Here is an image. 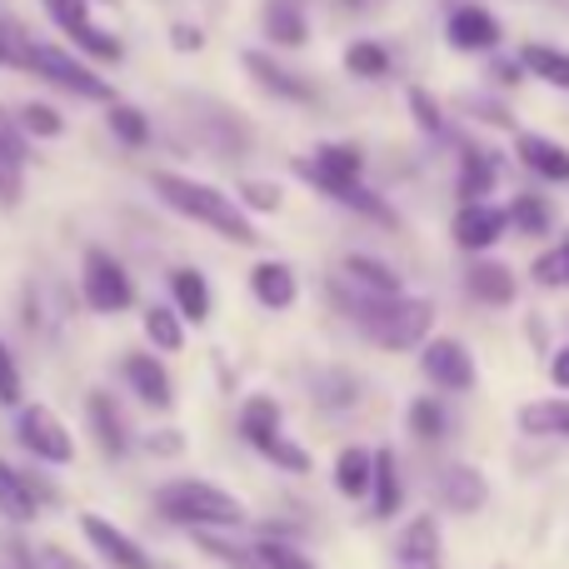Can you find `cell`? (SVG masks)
<instances>
[{
	"mask_svg": "<svg viewBox=\"0 0 569 569\" xmlns=\"http://www.w3.org/2000/svg\"><path fill=\"white\" fill-rule=\"evenodd\" d=\"M295 176H300L305 186H315L320 196H330V200H340V206H350V200L365 190V150H360V146H345V140H335V146H320L315 156H300V160H295Z\"/></svg>",
	"mask_w": 569,
	"mask_h": 569,
	"instance_id": "5b68a950",
	"label": "cell"
},
{
	"mask_svg": "<svg viewBox=\"0 0 569 569\" xmlns=\"http://www.w3.org/2000/svg\"><path fill=\"white\" fill-rule=\"evenodd\" d=\"M80 295H86V305L96 315H120L136 305V280L126 276V266H120L110 250L90 246L86 250V270H80Z\"/></svg>",
	"mask_w": 569,
	"mask_h": 569,
	"instance_id": "52a82bcc",
	"label": "cell"
},
{
	"mask_svg": "<svg viewBox=\"0 0 569 569\" xmlns=\"http://www.w3.org/2000/svg\"><path fill=\"white\" fill-rule=\"evenodd\" d=\"M395 565L400 569H440V520L435 515H415L395 540Z\"/></svg>",
	"mask_w": 569,
	"mask_h": 569,
	"instance_id": "2e32d148",
	"label": "cell"
},
{
	"mask_svg": "<svg viewBox=\"0 0 569 569\" xmlns=\"http://www.w3.org/2000/svg\"><path fill=\"white\" fill-rule=\"evenodd\" d=\"M30 76L50 80L56 90H66V96H76V100L116 106V90H110V80H100L96 70L86 66V60H76L70 50H60V46H46V40H36V50H30Z\"/></svg>",
	"mask_w": 569,
	"mask_h": 569,
	"instance_id": "8992f818",
	"label": "cell"
},
{
	"mask_svg": "<svg viewBox=\"0 0 569 569\" xmlns=\"http://www.w3.org/2000/svg\"><path fill=\"white\" fill-rule=\"evenodd\" d=\"M30 50L36 36L16 16H0V70H30Z\"/></svg>",
	"mask_w": 569,
	"mask_h": 569,
	"instance_id": "4dcf8cb0",
	"label": "cell"
},
{
	"mask_svg": "<svg viewBox=\"0 0 569 569\" xmlns=\"http://www.w3.org/2000/svg\"><path fill=\"white\" fill-rule=\"evenodd\" d=\"M0 405H20V370L16 355L6 350V340H0Z\"/></svg>",
	"mask_w": 569,
	"mask_h": 569,
	"instance_id": "ee69618b",
	"label": "cell"
},
{
	"mask_svg": "<svg viewBox=\"0 0 569 569\" xmlns=\"http://www.w3.org/2000/svg\"><path fill=\"white\" fill-rule=\"evenodd\" d=\"M340 280H350L355 290H365V295H400V276H395L390 266H380L375 256H345Z\"/></svg>",
	"mask_w": 569,
	"mask_h": 569,
	"instance_id": "4316f807",
	"label": "cell"
},
{
	"mask_svg": "<svg viewBox=\"0 0 569 569\" xmlns=\"http://www.w3.org/2000/svg\"><path fill=\"white\" fill-rule=\"evenodd\" d=\"M350 400H360V385H355L350 375H325L320 380V405H335V410H340V405H350Z\"/></svg>",
	"mask_w": 569,
	"mask_h": 569,
	"instance_id": "7bdbcfd3",
	"label": "cell"
},
{
	"mask_svg": "<svg viewBox=\"0 0 569 569\" xmlns=\"http://www.w3.org/2000/svg\"><path fill=\"white\" fill-rule=\"evenodd\" d=\"M20 126H26V136H36V140H56L60 130H66V120H60V110H50V106H40V100H30V106L20 110Z\"/></svg>",
	"mask_w": 569,
	"mask_h": 569,
	"instance_id": "ab89813d",
	"label": "cell"
},
{
	"mask_svg": "<svg viewBox=\"0 0 569 569\" xmlns=\"http://www.w3.org/2000/svg\"><path fill=\"white\" fill-rule=\"evenodd\" d=\"M240 435H246V445H256V450L266 455L276 470H284V475H305V470H310L305 445L284 440V410H280L276 395H250V400L240 405Z\"/></svg>",
	"mask_w": 569,
	"mask_h": 569,
	"instance_id": "277c9868",
	"label": "cell"
},
{
	"mask_svg": "<svg viewBox=\"0 0 569 569\" xmlns=\"http://www.w3.org/2000/svg\"><path fill=\"white\" fill-rule=\"evenodd\" d=\"M495 180H500L495 156H485L480 146H465V156H460V200H485L495 190Z\"/></svg>",
	"mask_w": 569,
	"mask_h": 569,
	"instance_id": "f1b7e54d",
	"label": "cell"
},
{
	"mask_svg": "<svg viewBox=\"0 0 569 569\" xmlns=\"http://www.w3.org/2000/svg\"><path fill=\"white\" fill-rule=\"evenodd\" d=\"M465 290L480 305H510L515 300V276L500 266V260H475L470 276H465Z\"/></svg>",
	"mask_w": 569,
	"mask_h": 569,
	"instance_id": "484cf974",
	"label": "cell"
},
{
	"mask_svg": "<svg viewBox=\"0 0 569 569\" xmlns=\"http://www.w3.org/2000/svg\"><path fill=\"white\" fill-rule=\"evenodd\" d=\"M256 555H260V560H266L270 569H315L300 550H295L290 540H280V535H260V540H256Z\"/></svg>",
	"mask_w": 569,
	"mask_h": 569,
	"instance_id": "74e56055",
	"label": "cell"
},
{
	"mask_svg": "<svg viewBox=\"0 0 569 569\" xmlns=\"http://www.w3.org/2000/svg\"><path fill=\"white\" fill-rule=\"evenodd\" d=\"M0 515H6L10 525H30L40 515L36 485H30L20 470H10L6 460H0Z\"/></svg>",
	"mask_w": 569,
	"mask_h": 569,
	"instance_id": "7402d4cb",
	"label": "cell"
},
{
	"mask_svg": "<svg viewBox=\"0 0 569 569\" xmlns=\"http://www.w3.org/2000/svg\"><path fill=\"white\" fill-rule=\"evenodd\" d=\"M410 435H420V440H445V435H450V415H445V405L430 400V395L410 400Z\"/></svg>",
	"mask_w": 569,
	"mask_h": 569,
	"instance_id": "836d02e7",
	"label": "cell"
},
{
	"mask_svg": "<svg viewBox=\"0 0 569 569\" xmlns=\"http://www.w3.org/2000/svg\"><path fill=\"white\" fill-rule=\"evenodd\" d=\"M170 40H176V50H200L206 46V30L200 26H170Z\"/></svg>",
	"mask_w": 569,
	"mask_h": 569,
	"instance_id": "f6af8a7d",
	"label": "cell"
},
{
	"mask_svg": "<svg viewBox=\"0 0 569 569\" xmlns=\"http://www.w3.org/2000/svg\"><path fill=\"white\" fill-rule=\"evenodd\" d=\"M86 415H90V430H96V440H100V450H106V460H126V455H130V425H126V415H120L116 395L96 390V395L86 400Z\"/></svg>",
	"mask_w": 569,
	"mask_h": 569,
	"instance_id": "e0dca14e",
	"label": "cell"
},
{
	"mask_svg": "<svg viewBox=\"0 0 569 569\" xmlns=\"http://www.w3.org/2000/svg\"><path fill=\"white\" fill-rule=\"evenodd\" d=\"M156 510L170 525H186V530H230V525H246V505L210 480H166L156 490Z\"/></svg>",
	"mask_w": 569,
	"mask_h": 569,
	"instance_id": "3957f363",
	"label": "cell"
},
{
	"mask_svg": "<svg viewBox=\"0 0 569 569\" xmlns=\"http://www.w3.org/2000/svg\"><path fill=\"white\" fill-rule=\"evenodd\" d=\"M390 66L395 60L380 40H350V46H345V70H350L355 80H385Z\"/></svg>",
	"mask_w": 569,
	"mask_h": 569,
	"instance_id": "f546056e",
	"label": "cell"
},
{
	"mask_svg": "<svg viewBox=\"0 0 569 569\" xmlns=\"http://www.w3.org/2000/svg\"><path fill=\"white\" fill-rule=\"evenodd\" d=\"M510 216V226L520 230V236H545L550 230V206H545L540 196H515V206L505 210Z\"/></svg>",
	"mask_w": 569,
	"mask_h": 569,
	"instance_id": "d590c367",
	"label": "cell"
},
{
	"mask_svg": "<svg viewBox=\"0 0 569 569\" xmlns=\"http://www.w3.org/2000/svg\"><path fill=\"white\" fill-rule=\"evenodd\" d=\"M146 450H150V455H176V450H180V435H150Z\"/></svg>",
	"mask_w": 569,
	"mask_h": 569,
	"instance_id": "681fc988",
	"label": "cell"
},
{
	"mask_svg": "<svg viewBox=\"0 0 569 569\" xmlns=\"http://www.w3.org/2000/svg\"><path fill=\"white\" fill-rule=\"evenodd\" d=\"M110 136L120 140V146H130V150H140V146H150V120L140 116L136 106H110Z\"/></svg>",
	"mask_w": 569,
	"mask_h": 569,
	"instance_id": "e575fe53",
	"label": "cell"
},
{
	"mask_svg": "<svg viewBox=\"0 0 569 569\" xmlns=\"http://www.w3.org/2000/svg\"><path fill=\"white\" fill-rule=\"evenodd\" d=\"M46 16L56 20V26L66 30L70 40H76L80 56H90V60H120V56H126L120 36H110V30L96 26V16H90V0H46Z\"/></svg>",
	"mask_w": 569,
	"mask_h": 569,
	"instance_id": "9c48e42d",
	"label": "cell"
},
{
	"mask_svg": "<svg viewBox=\"0 0 569 569\" xmlns=\"http://www.w3.org/2000/svg\"><path fill=\"white\" fill-rule=\"evenodd\" d=\"M26 196V160L0 140V206H16Z\"/></svg>",
	"mask_w": 569,
	"mask_h": 569,
	"instance_id": "8d00e7d4",
	"label": "cell"
},
{
	"mask_svg": "<svg viewBox=\"0 0 569 569\" xmlns=\"http://www.w3.org/2000/svg\"><path fill=\"white\" fill-rule=\"evenodd\" d=\"M420 370H425V380H435L440 390H455V395L475 390V380H480L475 375V355L460 340H425Z\"/></svg>",
	"mask_w": 569,
	"mask_h": 569,
	"instance_id": "30bf717a",
	"label": "cell"
},
{
	"mask_svg": "<svg viewBox=\"0 0 569 569\" xmlns=\"http://www.w3.org/2000/svg\"><path fill=\"white\" fill-rule=\"evenodd\" d=\"M445 40H450L455 50H465V56H480V50L500 46V20H495V10L465 0V6H455L450 20H445Z\"/></svg>",
	"mask_w": 569,
	"mask_h": 569,
	"instance_id": "7c38bea8",
	"label": "cell"
},
{
	"mask_svg": "<svg viewBox=\"0 0 569 569\" xmlns=\"http://www.w3.org/2000/svg\"><path fill=\"white\" fill-rule=\"evenodd\" d=\"M170 295H176V310L186 315L190 325L210 320V280L200 276V270H176V276H170Z\"/></svg>",
	"mask_w": 569,
	"mask_h": 569,
	"instance_id": "83f0119b",
	"label": "cell"
},
{
	"mask_svg": "<svg viewBox=\"0 0 569 569\" xmlns=\"http://www.w3.org/2000/svg\"><path fill=\"white\" fill-rule=\"evenodd\" d=\"M565 250H569V236H565Z\"/></svg>",
	"mask_w": 569,
	"mask_h": 569,
	"instance_id": "f907efd6",
	"label": "cell"
},
{
	"mask_svg": "<svg viewBox=\"0 0 569 569\" xmlns=\"http://www.w3.org/2000/svg\"><path fill=\"white\" fill-rule=\"evenodd\" d=\"M370 495H375V520H395L400 515V505H405V485H400V465H395V450H375V485H370Z\"/></svg>",
	"mask_w": 569,
	"mask_h": 569,
	"instance_id": "44dd1931",
	"label": "cell"
},
{
	"mask_svg": "<svg viewBox=\"0 0 569 569\" xmlns=\"http://www.w3.org/2000/svg\"><path fill=\"white\" fill-rule=\"evenodd\" d=\"M440 500H445V510H455V515H475L490 500V485H485V475L470 470V465H450V470L440 475Z\"/></svg>",
	"mask_w": 569,
	"mask_h": 569,
	"instance_id": "d6986e66",
	"label": "cell"
},
{
	"mask_svg": "<svg viewBox=\"0 0 569 569\" xmlns=\"http://www.w3.org/2000/svg\"><path fill=\"white\" fill-rule=\"evenodd\" d=\"M330 300L370 335L380 350H415V345L430 340V325H435V305L420 300V295H365L355 290L350 280L335 276L330 280Z\"/></svg>",
	"mask_w": 569,
	"mask_h": 569,
	"instance_id": "6da1fadb",
	"label": "cell"
},
{
	"mask_svg": "<svg viewBox=\"0 0 569 569\" xmlns=\"http://www.w3.org/2000/svg\"><path fill=\"white\" fill-rule=\"evenodd\" d=\"M405 100H410V116L420 120L425 136H440V130H445V116H440V106L430 100V90H410Z\"/></svg>",
	"mask_w": 569,
	"mask_h": 569,
	"instance_id": "b9f144b4",
	"label": "cell"
},
{
	"mask_svg": "<svg viewBox=\"0 0 569 569\" xmlns=\"http://www.w3.org/2000/svg\"><path fill=\"white\" fill-rule=\"evenodd\" d=\"M505 230H510V216H505V210L485 206V200H465L460 216H455V246L480 256V250H490Z\"/></svg>",
	"mask_w": 569,
	"mask_h": 569,
	"instance_id": "4fadbf2b",
	"label": "cell"
},
{
	"mask_svg": "<svg viewBox=\"0 0 569 569\" xmlns=\"http://www.w3.org/2000/svg\"><path fill=\"white\" fill-rule=\"evenodd\" d=\"M80 535H86L90 550H96L110 569H156V565H150V555L140 550V545L130 540L120 525L100 520V515H80Z\"/></svg>",
	"mask_w": 569,
	"mask_h": 569,
	"instance_id": "8fae6325",
	"label": "cell"
},
{
	"mask_svg": "<svg viewBox=\"0 0 569 569\" xmlns=\"http://www.w3.org/2000/svg\"><path fill=\"white\" fill-rule=\"evenodd\" d=\"M375 485V455L360 450V445H350V450L335 455V490L350 495V500H365Z\"/></svg>",
	"mask_w": 569,
	"mask_h": 569,
	"instance_id": "cb8c5ba5",
	"label": "cell"
},
{
	"mask_svg": "<svg viewBox=\"0 0 569 569\" xmlns=\"http://www.w3.org/2000/svg\"><path fill=\"white\" fill-rule=\"evenodd\" d=\"M150 186H156V196L166 200L176 216H186V220H196V226L216 230V236L230 240V246H256V240H260V230L250 226L246 210H240L230 196H220L216 186L186 180V176H176V170H156V176H150Z\"/></svg>",
	"mask_w": 569,
	"mask_h": 569,
	"instance_id": "7a4b0ae2",
	"label": "cell"
},
{
	"mask_svg": "<svg viewBox=\"0 0 569 569\" xmlns=\"http://www.w3.org/2000/svg\"><path fill=\"white\" fill-rule=\"evenodd\" d=\"M16 440L26 455H36V460L46 465H70L76 460V440H70L66 420H60L50 405H26L16 420Z\"/></svg>",
	"mask_w": 569,
	"mask_h": 569,
	"instance_id": "ba28073f",
	"label": "cell"
},
{
	"mask_svg": "<svg viewBox=\"0 0 569 569\" xmlns=\"http://www.w3.org/2000/svg\"><path fill=\"white\" fill-rule=\"evenodd\" d=\"M186 315L180 310H170V305H150L146 310V335L156 340V350H166V355H176L180 345H186Z\"/></svg>",
	"mask_w": 569,
	"mask_h": 569,
	"instance_id": "1f68e13d",
	"label": "cell"
},
{
	"mask_svg": "<svg viewBox=\"0 0 569 569\" xmlns=\"http://www.w3.org/2000/svg\"><path fill=\"white\" fill-rule=\"evenodd\" d=\"M260 26H266L270 46H280V50H300L305 40H310V16H305V0H266Z\"/></svg>",
	"mask_w": 569,
	"mask_h": 569,
	"instance_id": "ac0fdd59",
	"label": "cell"
},
{
	"mask_svg": "<svg viewBox=\"0 0 569 569\" xmlns=\"http://www.w3.org/2000/svg\"><path fill=\"white\" fill-rule=\"evenodd\" d=\"M240 60H246V70L256 76V86L270 90L276 100H290V106H310V100H315V86H310V80L295 76V70H284L280 60L266 56V50H246Z\"/></svg>",
	"mask_w": 569,
	"mask_h": 569,
	"instance_id": "9a60e30c",
	"label": "cell"
},
{
	"mask_svg": "<svg viewBox=\"0 0 569 569\" xmlns=\"http://www.w3.org/2000/svg\"><path fill=\"white\" fill-rule=\"evenodd\" d=\"M120 380H126L130 390L150 405V410H170V405H176V385H170L166 365H160L156 355H146V350H136V355L120 360Z\"/></svg>",
	"mask_w": 569,
	"mask_h": 569,
	"instance_id": "5bb4252c",
	"label": "cell"
},
{
	"mask_svg": "<svg viewBox=\"0 0 569 569\" xmlns=\"http://www.w3.org/2000/svg\"><path fill=\"white\" fill-rule=\"evenodd\" d=\"M200 545H206V555H216V560H220V565H230V569H270V565L256 555V545H250V550H240V545L216 540L210 530H200Z\"/></svg>",
	"mask_w": 569,
	"mask_h": 569,
	"instance_id": "f35d334b",
	"label": "cell"
},
{
	"mask_svg": "<svg viewBox=\"0 0 569 569\" xmlns=\"http://www.w3.org/2000/svg\"><path fill=\"white\" fill-rule=\"evenodd\" d=\"M520 430L530 435H569V400H535L520 410Z\"/></svg>",
	"mask_w": 569,
	"mask_h": 569,
	"instance_id": "d6a6232c",
	"label": "cell"
},
{
	"mask_svg": "<svg viewBox=\"0 0 569 569\" xmlns=\"http://www.w3.org/2000/svg\"><path fill=\"white\" fill-rule=\"evenodd\" d=\"M530 276L535 284H545V290H569V250H550V256H540L530 266Z\"/></svg>",
	"mask_w": 569,
	"mask_h": 569,
	"instance_id": "60d3db41",
	"label": "cell"
},
{
	"mask_svg": "<svg viewBox=\"0 0 569 569\" xmlns=\"http://www.w3.org/2000/svg\"><path fill=\"white\" fill-rule=\"evenodd\" d=\"M250 290H256V300L270 305V310H290L300 284H295V270L284 266V260H260V266L250 270Z\"/></svg>",
	"mask_w": 569,
	"mask_h": 569,
	"instance_id": "ffe728a7",
	"label": "cell"
},
{
	"mask_svg": "<svg viewBox=\"0 0 569 569\" xmlns=\"http://www.w3.org/2000/svg\"><path fill=\"white\" fill-rule=\"evenodd\" d=\"M515 150H520V160L540 180H569V150L555 146L550 136H520L515 140Z\"/></svg>",
	"mask_w": 569,
	"mask_h": 569,
	"instance_id": "603a6c76",
	"label": "cell"
},
{
	"mask_svg": "<svg viewBox=\"0 0 569 569\" xmlns=\"http://www.w3.org/2000/svg\"><path fill=\"white\" fill-rule=\"evenodd\" d=\"M520 66L530 70L535 80H545V86L569 90V50L550 46V40H530V46L520 50Z\"/></svg>",
	"mask_w": 569,
	"mask_h": 569,
	"instance_id": "d4e9b609",
	"label": "cell"
},
{
	"mask_svg": "<svg viewBox=\"0 0 569 569\" xmlns=\"http://www.w3.org/2000/svg\"><path fill=\"white\" fill-rule=\"evenodd\" d=\"M550 380L560 385V390H569V345H565V350L550 360Z\"/></svg>",
	"mask_w": 569,
	"mask_h": 569,
	"instance_id": "c3c4849f",
	"label": "cell"
},
{
	"mask_svg": "<svg viewBox=\"0 0 569 569\" xmlns=\"http://www.w3.org/2000/svg\"><path fill=\"white\" fill-rule=\"evenodd\" d=\"M246 196H250V206H260V210L280 206V190H266V186H246Z\"/></svg>",
	"mask_w": 569,
	"mask_h": 569,
	"instance_id": "7dc6e473",
	"label": "cell"
},
{
	"mask_svg": "<svg viewBox=\"0 0 569 569\" xmlns=\"http://www.w3.org/2000/svg\"><path fill=\"white\" fill-rule=\"evenodd\" d=\"M40 560H46V569H90V565H80L76 555H66V550H40Z\"/></svg>",
	"mask_w": 569,
	"mask_h": 569,
	"instance_id": "bcb514c9",
	"label": "cell"
}]
</instances>
